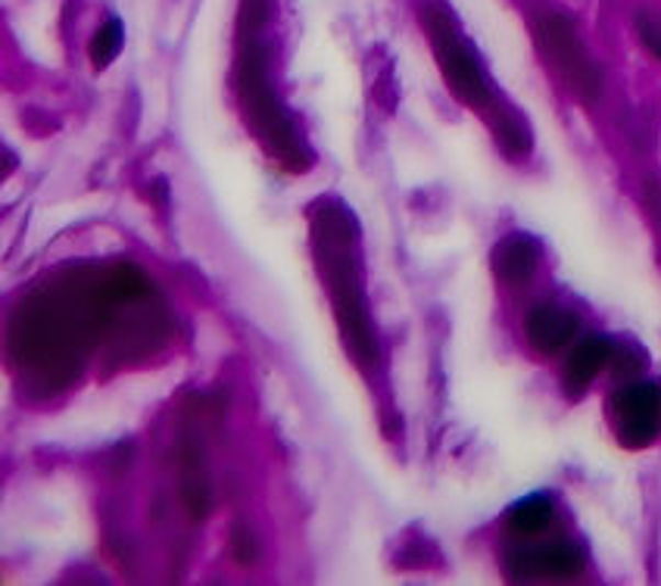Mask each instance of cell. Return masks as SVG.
Wrapping results in <instances>:
<instances>
[{"instance_id":"1","label":"cell","mask_w":661,"mask_h":586,"mask_svg":"<svg viewBox=\"0 0 661 586\" xmlns=\"http://www.w3.org/2000/svg\"><path fill=\"white\" fill-rule=\"evenodd\" d=\"M540 41H544L546 54L549 59L559 66V72H562L568 84L578 91V94H584L586 100L600 98V91H603V76H600V69L593 66V59L584 50V44L578 38V32H574V25L564 20V16H546L540 22Z\"/></svg>"},{"instance_id":"2","label":"cell","mask_w":661,"mask_h":586,"mask_svg":"<svg viewBox=\"0 0 661 586\" xmlns=\"http://www.w3.org/2000/svg\"><path fill=\"white\" fill-rule=\"evenodd\" d=\"M612 418L618 440L630 450H642L656 443L661 433V387L659 384H624L621 391L612 396Z\"/></svg>"},{"instance_id":"3","label":"cell","mask_w":661,"mask_h":586,"mask_svg":"<svg viewBox=\"0 0 661 586\" xmlns=\"http://www.w3.org/2000/svg\"><path fill=\"white\" fill-rule=\"evenodd\" d=\"M430 25H434L437 63H440V69L447 76V84L466 103H471V106H484L486 100H490V84H486V76L481 72L471 47L449 32L447 16H434Z\"/></svg>"},{"instance_id":"4","label":"cell","mask_w":661,"mask_h":586,"mask_svg":"<svg viewBox=\"0 0 661 586\" xmlns=\"http://www.w3.org/2000/svg\"><path fill=\"white\" fill-rule=\"evenodd\" d=\"M247 76H244V91H247V98H250V113L259 122V128L266 132V135L272 137L275 150L281 154V159H291L296 154V137H293L291 125L284 122L281 116V110H278V103L272 100V91H269V84L262 79V59L259 54H247Z\"/></svg>"},{"instance_id":"5","label":"cell","mask_w":661,"mask_h":586,"mask_svg":"<svg viewBox=\"0 0 661 586\" xmlns=\"http://www.w3.org/2000/svg\"><path fill=\"white\" fill-rule=\"evenodd\" d=\"M584 571V555L571 543H549L540 549L515 552L508 559V574L515 581L530 577H578Z\"/></svg>"},{"instance_id":"6","label":"cell","mask_w":661,"mask_h":586,"mask_svg":"<svg viewBox=\"0 0 661 586\" xmlns=\"http://www.w3.org/2000/svg\"><path fill=\"white\" fill-rule=\"evenodd\" d=\"M618 352H615V347L605 337L581 340L574 350L568 352V359H564V384H568V393L581 396L593 384V377L603 372Z\"/></svg>"},{"instance_id":"7","label":"cell","mask_w":661,"mask_h":586,"mask_svg":"<svg viewBox=\"0 0 661 586\" xmlns=\"http://www.w3.org/2000/svg\"><path fill=\"white\" fill-rule=\"evenodd\" d=\"M578 315L559 309V306H540L527 318V340L540 352L564 350L574 337H578Z\"/></svg>"},{"instance_id":"8","label":"cell","mask_w":661,"mask_h":586,"mask_svg":"<svg viewBox=\"0 0 661 586\" xmlns=\"http://www.w3.org/2000/svg\"><path fill=\"white\" fill-rule=\"evenodd\" d=\"M493 269L506 284H527L537 272V247H534V240H527L522 235L506 237L493 253Z\"/></svg>"},{"instance_id":"9","label":"cell","mask_w":661,"mask_h":586,"mask_svg":"<svg viewBox=\"0 0 661 586\" xmlns=\"http://www.w3.org/2000/svg\"><path fill=\"white\" fill-rule=\"evenodd\" d=\"M552 521V503L546 496H530L508 511V530L515 537H537Z\"/></svg>"},{"instance_id":"10","label":"cell","mask_w":661,"mask_h":586,"mask_svg":"<svg viewBox=\"0 0 661 586\" xmlns=\"http://www.w3.org/2000/svg\"><path fill=\"white\" fill-rule=\"evenodd\" d=\"M122 41H125L122 22L110 20L107 25H100L98 35L91 41V63H94V69H107L116 59V54L122 50Z\"/></svg>"},{"instance_id":"11","label":"cell","mask_w":661,"mask_h":586,"mask_svg":"<svg viewBox=\"0 0 661 586\" xmlns=\"http://www.w3.org/2000/svg\"><path fill=\"white\" fill-rule=\"evenodd\" d=\"M232 552L237 555V562H254L256 559V540L247 528H234L232 533Z\"/></svg>"},{"instance_id":"12","label":"cell","mask_w":661,"mask_h":586,"mask_svg":"<svg viewBox=\"0 0 661 586\" xmlns=\"http://www.w3.org/2000/svg\"><path fill=\"white\" fill-rule=\"evenodd\" d=\"M637 29H640V41L661 59V29L649 16H640L637 20Z\"/></svg>"}]
</instances>
